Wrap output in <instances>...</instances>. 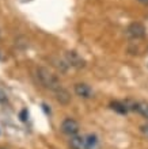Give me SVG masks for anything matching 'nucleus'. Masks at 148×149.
Masks as SVG:
<instances>
[{"label":"nucleus","instance_id":"nucleus-1","mask_svg":"<svg viewBox=\"0 0 148 149\" xmlns=\"http://www.w3.org/2000/svg\"><path fill=\"white\" fill-rule=\"evenodd\" d=\"M37 77H38V81L48 90L57 91L59 88H61V84H60L59 79L56 77V74H53L45 67L37 68Z\"/></svg>","mask_w":148,"mask_h":149},{"label":"nucleus","instance_id":"nucleus-12","mask_svg":"<svg viewBox=\"0 0 148 149\" xmlns=\"http://www.w3.org/2000/svg\"><path fill=\"white\" fill-rule=\"evenodd\" d=\"M20 119H22V121H26V119H27V110H22V113H20Z\"/></svg>","mask_w":148,"mask_h":149},{"label":"nucleus","instance_id":"nucleus-10","mask_svg":"<svg viewBox=\"0 0 148 149\" xmlns=\"http://www.w3.org/2000/svg\"><path fill=\"white\" fill-rule=\"evenodd\" d=\"M112 109L113 110H116L117 113H120V114H126L128 113V110H126V107H125V104H124V102H112Z\"/></svg>","mask_w":148,"mask_h":149},{"label":"nucleus","instance_id":"nucleus-2","mask_svg":"<svg viewBox=\"0 0 148 149\" xmlns=\"http://www.w3.org/2000/svg\"><path fill=\"white\" fill-rule=\"evenodd\" d=\"M79 129H80V126H79L78 121H75L74 118H67L61 122V132L67 136H69V137L76 136Z\"/></svg>","mask_w":148,"mask_h":149},{"label":"nucleus","instance_id":"nucleus-5","mask_svg":"<svg viewBox=\"0 0 148 149\" xmlns=\"http://www.w3.org/2000/svg\"><path fill=\"white\" fill-rule=\"evenodd\" d=\"M75 94L83 99H90L93 96V90L86 83H78L75 84Z\"/></svg>","mask_w":148,"mask_h":149},{"label":"nucleus","instance_id":"nucleus-9","mask_svg":"<svg viewBox=\"0 0 148 149\" xmlns=\"http://www.w3.org/2000/svg\"><path fill=\"white\" fill-rule=\"evenodd\" d=\"M137 113L140 114L141 117H144L148 119V102H139L137 103Z\"/></svg>","mask_w":148,"mask_h":149},{"label":"nucleus","instance_id":"nucleus-7","mask_svg":"<svg viewBox=\"0 0 148 149\" xmlns=\"http://www.w3.org/2000/svg\"><path fill=\"white\" fill-rule=\"evenodd\" d=\"M55 94H56V99H57V102H60L61 104H68L71 100V95L69 92L67 90H64V88H59L57 91H55Z\"/></svg>","mask_w":148,"mask_h":149},{"label":"nucleus","instance_id":"nucleus-8","mask_svg":"<svg viewBox=\"0 0 148 149\" xmlns=\"http://www.w3.org/2000/svg\"><path fill=\"white\" fill-rule=\"evenodd\" d=\"M71 149H84V137L82 136H72L69 140Z\"/></svg>","mask_w":148,"mask_h":149},{"label":"nucleus","instance_id":"nucleus-14","mask_svg":"<svg viewBox=\"0 0 148 149\" xmlns=\"http://www.w3.org/2000/svg\"><path fill=\"white\" fill-rule=\"evenodd\" d=\"M137 1H140L143 4H148V0H137Z\"/></svg>","mask_w":148,"mask_h":149},{"label":"nucleus","instance_id":"nucleus-3","mask_svg":"<svg viewBox=\"0 0 148 149\" xmlns=\"http://www.w3.org/2000/svg\"><path fill=\"white\" fill-rule=\"evenodd\" d=\"M126 36L132 39H139L145 36V27L140 22H133L126 29Z\"/></svg>","mask_w":148,"mask_h":149},{"label":"nucleus","instance_id":"nucleus-4","mask_svg":"<svg viewBox=\"0 0 148 149\" xmlns=\"http://www.w3.org/2000/svg\"><path fill=\"white\" fill-rule=\"evenodd\" d=\"M65 58H67V63H68V65H71V67H75L78 68V69H80V68H83L84 65H86V61L82 58V56H79L76 52H67L65 53Z\"/></svg>","mask_w":148,"mask_h":149},{"label":"nucleus","instance_id":"nucleus-11","mask_svg":"<svg viewBox=\"0 0 148 149\" xmlns=\"http://www.w3.org/2000/svg\"><path fill=\"white\" fill-rule=\"evenodd\" d=\"M140 130H141V134H143L145 138H148V123H147V125H143V126H141Z\"/></svg>","mask_w":148,"mask_h":149},{"label":"nucleus","instance_id":"nucleus-6","mask_svg":"<svg viewBox=\"0 0 148 149\" xmlns=\"http://www.w3.org/2000/svg\"><path fill=\"white\" fill-rule=\"evenodd\" d=\"M84 149H101L99 138L95 134H88L84 137Z\"/></svg>","mask_w":148,"mask_h":149},{"label":"nucleus","instance_id":"nucleus-13","mask_svg":"<svg viewBox=\"0 0 148 149\" xmlns=\"http://www.w3.org/2000/svg\"><path fill=\"white\" fill-rule=\"evenodd\" d=\"M4 100H7V95L0 90V102H4Z\"/></svg>","mask_w":148,"mask_h":149}]
</instances>
